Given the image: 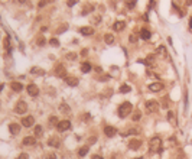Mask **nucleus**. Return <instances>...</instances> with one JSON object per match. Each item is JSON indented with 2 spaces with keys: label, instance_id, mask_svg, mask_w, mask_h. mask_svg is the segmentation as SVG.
<instances>
[{
  "label": "nucleus",
  "instance_id": "nucleus-23",
  "mask_svg": "<svg viewBox=\"0 0 192 159\" xmlns=\"http://www.w3.org/2000/svg\"><path fill=\"white\" fill-rule=\"evenodd\" d=\"M104 42L107 45H111L113 42H114V35H111V34H105L104 35Z\"/></svg>",
  "mask_w": 192,
  "mask_h": 159
},
{
  "label": "nucleus",
  "instance_id": "nucleus-34",
  "mask_svg": "<svg viewBox=\"0 0 192 159\" xmlns=\"http://www.w3.org/2000/svg\"><path fill=\"white\" fill-rule=\"evenodd\" d=\"M82 120H84V122H85V123H87L88 120H91V114H88V113H85V114L82 116Z\"/></svg>",
  "mask_w": 192,
  "mask_h": 159
},
{
  "label": "nucleus",
  "instance_id": "nucleus-51",
  "mask_svg": "<svg viewBox=\"0 0 192 159\" xmlns=\"http://www.w3.org/2000/svg\"><path fill=\"white\" fill-rule=\"evenodd\" d=\"M3 87H4V84H0V91L3 90Z\"/></svg>",
  "mask_w": 192,
  "mask_h": 159
},
{
  "label": "nucleus",
  "instance_id": "nucleus-45",
  "mask_svg": "<svg viewBox=\"0 0 192 159\" xmlns=\"http://www.w3.org/2000/svg\"><path fill=\"white\" fill-rule=\"evenodd\" d=\"M66 4H68L69 7H71V6H75V4H77V2H75V0H72V2H66Z\"/></svg>",
  "mask_w": 192,
  "mask_h": 159
},
{
  "label": "nucleus",
  "instance_id": "nucleus-6",
  "mask_svg": "<svg viewBox=\"0 0 192 159\" xmlns=\"http://www.w3.org/2000/svg\"><path fill=\"white\" fill-rule=\"evenodd\" d=\"M69 127H71V122H69V120H62V122H59L58 124H56L58 132H65V130L69 129Z\"/></svg>",
  "mask_w": 192,
  "mask_h": 159
},
{
  "label": "nucleus",
  "instance_id": "nucleus-32",
  "mask_svg": "<svg viewBox=\"0 0 192 159\" xmlns=\"http://www.w3.org/2000/svg\"><path fill=\"white\" fill-rule=\"evenodd\" d=\"M49 44H51V46H59V41L56 38H52L51 41H49Z\"/></svg>",
  "mask_w": 192,
  "mask_h": 159
},
{
  "label": "nucleus",
  "instance_id": "nucleus-7",
  "mask_svg": "<svg viewBox=\"0 0 192 159\" xmlns=\"http://www.w3.org/2000/svg\"><path fill=\"white\" fill-rule=\"evenodd\" d=\"M22 126L23 127H30V126H33V123H35V119H33V116H26V117L22 119Z\"/></svg>",
  "mask_w": 192,
  "mask_h": 159
},
{
  "label": "nucleus",
  "instance_id": "nucleus-44",
  "mask_svg": "<svg viewBox=\"0 0 192 159\" xmlns=\"http://www.w3.org/2000/svg\"><path fill=\"white\" fill-rule=\"evenodd\" d=\"M46 159H56V155H54V153H49V155L46 156Z\"/></svg>",
  "mask_w": 192,
  "mask_h": 159
},
{
  "label": "nucleus",
  "instance_id": "nucleus-35",
  "mask_svg": "<svg viewBox=\"0 0 192 159\" xmlns=\"http://www.w3.org/2000/svg\"><path fill=\"white\" fill-rule=\"evenodd\" d=\"M126 6H127L129 9H133L134 6H136V2H127V3H126Z\"/></svg>",
  "mask_w": 192,
  "mask_h": 159
},
{
  "label": "nucleus",
  "instance_id": "nucleus-11",
  "mask_svg": "<svg viewBox=\"0 0 192 159\" xmlns=\"http://www.w3.org/2000/svg\"><path fill=\"white\" fill-rule=\"evenodd\" d=\"M116 133H117V129L114 127V126H105L104 127V135L107 137H113Z\"/></svg>",
  "mask_w": 192,
  "mask_h": 159
},
{
  "label": "nucleus",
  "instance_id": "nucleus-50",
  "mask_svg": "<svg viewBox=\"0 0 192 159\" xmlns=\"http://www.w3.org/2000/svg\"><path fill=\"white\" fill-rule=\"evenodd\" d=\"M46 4V2H39V7H42V6H45Z\"/></svg>",
  "mask_w": 192,
  "mask_h": 159
},
{
  "label": "nucleus",
  "instance_id": "nucleus-22",
  "mask_svg": "<svg viewBox=\"0 0 192 159\" xmlns=\"http://www.w3.org/2000/svg\"><path fill=\"white\" fill-rule=\"evenodd\" d=\"M59 111H61V113H64V114H68L69 111H71V107H69L66 103H62L61 106H59Z\"/></svg>",
  "mask_w": 192,
  "mask_h": 159
},
{
  "label": "nucleus",
  "instance_id": "nucleus-30",
  "mask_svg": "<svg viewBox=\"0 0 192 159\" xmlns=\"http://www.w3.org/2000/svg\"><path fill=\"white\" fill-rule=\"evenodd\" d=\"M93 10H94V6H85V9L82 10V15H87V13H90Z\"/></svg>",
  "mask_w": 192,
  "mask_h": 159
},
{
  "label": "nucleus",
  "instance_id": "nucleus-8",
  "mask_svg": "<svg viewBox=\"0 0 192 159\" xmlns=\"http://www.w3.org/2000/svg\"><path fill=\"white\" fill-rule=\"evenodd\" d=\"M26 90H28V94L32 97H36L38 94H39V88H38L35 84H29L28 87H26Z\"/></svg>",
  "mask_w": 192,
  "mask_h": 159
},
{
  "label": "nucleus",
  "instance_id": "nucleus-33",
  "mask_svg": "<svg viewBox=\"0 0 192 159\" xmlns=\"http://www.w3.org/2000/svg\"><path fill=\"white\" fill-rule=\"evenodd\" d=\"M110 80V75L108 74H104V75H101L100 77V81H108Z\"/></svg>",
  "mask_w": 192,
  "mask_h": 159
},
{
  "label": "nucleus",
  "instance_id": "nucleus-46",
  "mask_svg": "<svg viewBox=\"0 0 192 159\" xmlns=\"http://www.w3.org/2000/svg\"><path fill=\"white\" fill-rule=\"evenodd\" d=\"M162 107H168V98H163V103H162Z\"/></svg>",
  "mask_w": 192,
  "mask_h": 159
},
{
  "label": "nucleus",
  "instance_id": "nucleus-41",
  "mask_svg": "<svg viewBox=\"0 0 192 159\" xmlns=\"http://www.w3.org/2000/svg\"><path fill=\"white\" fill-rule=\"evenodd\" d=\"M160 52H162V54H166V49H165V46H159V48H157V54H160Z\"/></svg>",
  "mask_w": 192,
  "mask_h": 159
},
{
  "label": "nucleus",
  "instance_id": "nucleus-36",
  "mask_svg": "<svg viewBox=\"0 0 192 159\" xmlns=\"http://www.w3.org/2000/svg\"><path fill=\"white\" fill-rule=\"evenodd\" d=\"M45 42H46V41H45L44 38H38V45H39V46H44Z\"/></svg>",
  "mask_w": 192,
  "mask_h": 159
},
{
  "label": "nucleus",
  "instance_id": "nucleus-13",
  "mask_svg": "<svg viewBox=\"0 0 192 159\" xmlns=\"http://www.w3.org/2000/svg\"><path fill=\"white\" fill-rule=\"evenodd\" d=\"M80 34L84 35V36H90V35L94 34V29L91 26H82V28H80Z\"/></svg>",
  "mask_w": 192,
  "mask_h": 159
},
{
  "label": "nucleus",
  "instance_id": "nucleus-40",
  "mask_svg": "<svg viewBox=\"0 0 192 159\" xmlns=\"http://www.w3.org/2000/svg\"><path fill=\"white\" fill-rule=\"evenodd\" d=\"M18 159H29V156H28V153H20L18 156Z\"/></svg>",
  "mask_w": 192,
  "mask_h": 159
},
{
  "label": "nucleus",
  "instance_id": "nucleus-17",
  "mask_svg": "<svg viewBox=\"0 0 192 159\" xmlns=\"http://www.w3.org/2000/svg\"><path fill=\"white\" fill-rule=\"evenodd\" d=\"M35 143H36V139L33 136H26L25 139H23V145H25V146H33Z\"/></svg>",
  "mask_w": 192,
  "mask_h": 159
},
{
  "label": "nucleus",
  "instance_id": "nucleus-31",
  "mask_svg": "<svg viewBox=\"0 0 192 159\" xmlns=\"http://www.w3.org/2000/svg\"><path fill=\"white\" fill-rule=\"evenodd\" d=\"M140 117H141V114L140 113H133V116H131V120H133V122H137V120H140Z\"/></svg>",
  "mask_w": 192,
  "mask_h": 159
},
{
  "label": "nucleus",
  "instance_id": "nucleus-3",
  "mask_svg": "<svg viewBox=\"0 0 192 159\" xmlns=\"http://www.w3.org/2000/svg\"><path fill=\"white\" fill-rule=\"evenodd\" d=\"M25 111H28V104H26L23 100H19L18 103H16V106H15V113L22 114V113H25Z\"/></svg>",
  "mask_w": 192,
  "mask_h": 159
},
{
  "label": "nucleus",
  "instance_id": "nucleus-29",
  "mask_svg": "<svg viewBox=\"0 0 192 159\" xmlns=\"http://www.w3.org/2000/svg\"><path fill=\"white\" fill-rule=\"evenodd\" d=\"M49 123H51L52 126L54 124H58V117H56V116H51V117H49Z\"/></svg>",
  "mask_w": 192,
  "mask_h": 159
},
{
  "label": "nucleus",
  "instance_id": "nucleus-25",
  "mask_svg": "<svg viewBox=\"0 0 192 159\" xmlns=\"http://www.w3.org/2000/svg\"><path fill=\"white\" fill-rule=\"evenodd\" d=\"M42 132H44L42 126H39V124L35 126V135H36V136H42Z\"/></svg>",
  "mask_w": 192,
  "mask_h": 159
},
{
  "label": "nucleus",
  "instance_id": "nucleus-53",
  "mask_svg": "<svg viewBox=\"0 0 192 159\" xmlns=\"http://www.w3.org/2000/svg\"><path fill=\"white\" fill-rule=\"evenodd\" d=\"M136 159H141V158H136Z\"/></svg>",
  "mask_w": 192,
  "mask_h": 159
},
{
  "label": "nucleus",
  "instance_id": "nucleus-12",
  "mask_svg": "<svg viewBox=\"0 0 192 159\" xmlns=\"http://www.w3.org/2000/svg\"><path fill=\"white\" fill-rule=\"evenodd\" d=\"M48 145L52 146V148H59V146H61V140H59V137H56V136H51L49 140H48Z\"/></svg>",
  "mask_w": 192,
  "mask_h": 159
},
{
  "label": "nucleus",
  "instance_id": "nucleus-27",
  "mask_svg": "<svg viewBox=\"0 0 192 159\" xmlns=\"http://www.w3.org/2000/svg\"><path fill=\"white\" fill-rule=\"evenodd\" d=\"M88 153V146H84V148H81L80 150H78V155L80 156H85Z\"/></svg>",
  "mask_w": 192,
  "mask_h": 159
},
{
  "label": "nucleus",
  "instance_id": "nucleus-52",
  "mask_svg": "<svg viewBox=\"0 0 192 159\" xmlns=\"http://www.w3.org/2000/svg\"><path fill=\"white\" fill-rule=\"evenodd\" d=\"M189 26L192 28V18H191V22H189Z\"/></svg>",
  "mask_w": 192,
  "mask_h": 159
},
{
  "label": "nucleus",
  "instance_id": "nucleus-38",
  "mask_svg": "<svg viewBox=\"0 0 192 159\" xmlns=\"http://www.w3.org/2000/svg\"><path fill=\"white\" fill-rule=\"evenodd\" d=\"M66 28H68L66 25H62L61 28H58V34H62V32H65V29H66Z\"/></svg>",
  "mask_w": 192,
  "mask_h": 159
},
{
  "label": "nucleus",
  "instance_id": "nucleus-37",
  "mask_svg": "<svg viewBox=\"0 0 192 159\" xmlns=\"http://www.w3.org/2000/svg\"><path fill=\"white\" fill-rule=\"evenodd\" d=\"M95 142H97V137H95V136H93V137H90V139H88V142H87V143H88V145H93V143H95Z\"/></svg>",
  "mask_w": 192,
  "mask_h": 159
},
{
  "label": "nucleus",
  "instance_id": "nucleus-10",
  "mask_svg": "<svg viewBox=\"0 0 192 159\" xmlns=\"http://www.w3.org/2000/svg\"><path fill=\"white\" fill-rule=\"evenodd\" d=\"M140 146H141L140 139H131V140L129 142V148H130L131 150H137V149H140Z\"/></svg>",
  "mask_w": 192,
  "mask_h": 159
},
{
  "label": "nucleus",
  "instance_id": "nucleus-4",
  "mask_svg": "<svg viewBox=\"0 0 192 159\" xmlns=\"http://www.w3.org/2000/svg\"><path fill=\"white\" fill-rule=\"evenodd\" d=\"M146 108H147L149 113H156L159 110V103L155 100H149V101H146Z\"/></svg>",
  "mask_w": 192,
  "mask_h": 159
},
{
  "label": "nucleus",
  "instance_id": "nucleus-26",
  "mask_svg": "<svg viewBox=\"0 0 192 159\" xmlns=\"http://www.w3.org/2000/svg\"><path fill=\"white\" fill-rule=\"evenodd\" d=\"M130 85H127V84H123L121 87H120V93H130Z\"/></svg>",
  "mask_w": 192,
  "mask_h": 159
},
{
  "label": "nucleus",
  "instance_id": "nucleus-15",
  "mask_svg": "<svg viewBox=\"0 0 192 159\" xmlns=\"http://www.w3.org/2000/svg\"><path fill=\"white\" fill-rule=\"evenodd\" d=\"M124 28H126V22H123V20H119V22H114V25H113V30H117V32H120V30H123Z\"/></svg>",
  "mask_w": 192,
  "mask_h": 159
},
{
  "label": "nucleus",
  "instance_id": "nucleus-42",
  "mask_svg": "<svg viewBox=\"0 0 192 159\" xmlns=\"http://www.w3.org/2000/svg\"><path fill=\"white\" fill-rule=\"evenodd\" d=\"M168 119H169L170 122H172V120H175V116H173V113H172V111H169V113H168Z\"/></svg>",
  "mask_w": 192,
  "mask_h": 159
},
{
  "label": "nucleus",
  "instance_id": "nucleus-48",
  "mask_svg": "<svg viewBox=\"0 0 192 159\" xmlns=\"http://www.w3.org/2000/svg\"><path fill=\"white\" fill-rule=\"evenodd\" d=\"M100 19H101L100 16H95V18H94V23H100Z\"/></svg>",
  "mask_w": 192,
  "mask_h": 159
},
{
  "label": "nucleus",
  "instance_id": "nucleus-28",
  "mask_svg": "<svg viewBox=\"0 0 192 159\" xmlns=\"http://www.w3.org/2000/svg\"><path fill=\"white\" fill-rule=\"evenodd\" d=\"M66 59H69V61H74V59H77V54H74V52H68L65 55Z\"/></svg>",
  "mask_w": 192,
  "mask_h": 159
},
{
  "label": "nucleus",
  "instance_id": "nucleus-24",
  "mask_svg": "<svg viewBox=\"0 0 192 159\" xmlns=\"http://www.w3.org/2000/svg\"><path fill=\"white\" fill-rule=\"evenodd\" d=\"M145 64H146V65H149V67H155V56H153V55L147 56L146 61H145Z\"/></svg>",
  "mask_w": 192,
  "mask_h": 159
},
{
  "label": "nucleus",
  "instance_id": "nucleus-20",
  "mask_svg": "<svg viewBox=\"0 0 192 159\" xmlns=\"http://www.w3.org/2000/svg\"><path fill=\"white\" fill-rule=\"evenodd\" d=\"M150 36H152V34H150V30L149 29H141L140 30V38L141 39H145V41H147V39H150Z\"/></svg>",
  "mask_w": 192,
  "mask_h": 159
},
{
  "label": "nucleus",
  "instance_id": "nucleus-16",
  "mask_svg": "<svg viewBox=\"0 0 192 159\" xmlns=\"http://www.w3.org/2000/svg\"><path fill=\"white\" fill-rule=\"evenodd\" d=\"M10 88L13 90V91L19 93V91H22V90H23V85H22V82L13 81V82H10Z\"/></svg>",
  "mask_w": 192,
  "mask_h": 159
},
{
  "label": "nucleus",
  "instance_id": "nucleus-49",
  "mask_svg": "<svg viewBox=\"0 0 192 159\" xmlns=\"http://www.w3.org/2000/svg\"><path fill=\"white\" fill-rule=\"evenodd\" d=\"M91 159H103V158L100 155H93V156H91Z\"/></svg>",
  "mask_w": 192,
  "mask_h": 159
},
{
  "label": "nucleus",
  "instance_id": "nucleus-14",
  "mask_svg": "<svg viewBox=\"0 0 192 159\" xmlns=\"http://www.w3.org/2000/svg\"><path fill=\"white\" fill-rule=\"evenodd\" d=\"M162 88H163V84H162V82H153V84L149 85V90H150L152 93H157V91H160Z\"/></svg>",
  "mask_w": 192,
  "mask_h": 159
},
{
  "label": "nucleus",
  "instance_id": "nucleus-47",
  "mask_svg": "<svg viewBox=\"0 0 192 159\" xmlns=\"http://www.w3.org/2000/svg\"><path fill=\"white\" fill-rule=\"evenodd\" d=\"M81 55H82V56L88 55V49H82V52H81Z\"/></svg>",
  "mask_w": 192,
  "mask_h": 159
},
{
  "label": "nucleus",
  "instance_id": "nucleus-19",
  "mask_svg": "<svg viewBox=\"0 0 192 159\" xmlns=\"http://www.w3.org/2000/svg\"><path fill=\"white\" fill-rule=\"evenodd\" d=\"M30 74L42 77V75H45V70H42V68H39V67H33V68H30Z\"/></svg>",
  "mask_w": 192,
  "mask_h": 159
},
{
  "label": "nucleus",
  "instance_id": "nucleus-43",
  "mask_svg": "<svg viewBox=\"0 0 192 159\" xmlns=\"http://www.w3.org/2000/svg\"><path fill=\"white\" fill-rule=\"evenodd\" d=\"M129 39H130L131 44H134V42H136V35H130V38H129Z\"/></svg>",
  "mask_w": 192,
  "mask_h": 159
},
{
  "label": "nucleus",
  "instance_id": "nucleus-39",
  "mask_svg": "<svg viewBox=\"0 0 192 159\" xmlns=\"http://www.w3.org/2000/svg\"><path fill=\"white\" fill-rule=\"evenodd\" d=\"M178 159H185V153H183V150H179V152H178Z\"/></svg>",
  "mask_w": 192,
  "mask_h": 159
},
{
  "label": "nucleus",
  "instance_id": "nucleus-9",
  "mask_svg": "<svg viewBox=\"0 0 192 159\" xmlns=\"http://www.w3.org/2000/svg\"><path fill=\"white\" fill-rule=\"evenodd\" d=\"M9 132H10V135H13V136L19 135V132H20V124H19V123H10V124H9Z\"/></svg>",
  "mask_w": 192,
  "mask_h": 159
},
{
  "label": "nucleus",
  "instance_id": "nucleus-18",
  "mask_svg": "<svg viewBox=\"0 0 192 159\" xmlns=\"http://www.w3.org/2000/svg\"><path fill=\"white\" fill-rule=\"evenodd\" d=\"M65 82L68 85H71V87H77V85H78V78L77 77H66Z\"/></svg>",
  "mask_w": 192,
  "mask_h": 159
},
{
  "label": "nucleus",
  "instance_id": "nucleus-1",
  "mask_svg": "<svg viewBox=\"0 0 192 159\" xmlns=\"http://www.w3.org/2000/svg\"><path fill=\"white\" fill-rule=\"evenodd\" d=\"M131 110H133V106H131V103H129V101H126V103H123V104H120V107L117 108V111H119V117L124 119L126 116L130 114Z\"/></svg>",
  "mask_w": 192,
  "mask_h": 159
},
{
  "label": "nucleus",
  "instance_id": "nucleus-5",
  "mask_svg": "<svg viewBox=\"0 0 192 159\" xmlns=\"http://www.w3.org/2000/svg\"><path fill=\"white\" fill-rule=\"evenodd\" d=\"M55 75L59 77V78H66V70L62 64H58V65L55 67Z\"/></svg>",
  "mask_w": 192,
  "mask_h": 159
},
{
  "label": "nucleus",
  "instance_id": "nucleus-21",
  "mask_svg": "<svg viewBox=\"0 0 192 159\" xmlns=\"http://www.w3.org/2000/svg\"><path fill=\"white\" fill-rule=\"evenodd\" d=\"M91 70H93V65H91L90 62H84L82 65H81V71H82L84 74H87V72H90Z\"/></svg>",
  "mask_w": 192,
  "mask_h": 159
},
{
  "label": "nucleus",
  "instance_id": "nucleus-2",
  "mask_svg": "<svg viewBox=\"0 0 192 159\" xmlns=\"http://www.w3.org/2000/svg\"><path fill=\"white\" fill-rule=\"evenodd\" d=\"M150 150L152 152H162V140L159 136H155L150 139Z\"/></svg>",
  "mask_w": 192,
  "mask_h": 159
}]
</instances>
